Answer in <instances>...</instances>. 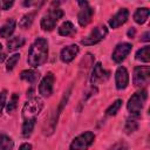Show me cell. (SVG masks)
I'll use <instances>...</instances> for the list:
<instances>
[{
  "instance_id": "1",
  "label": "cell",
  "mask_w": 150,
  "mask_h": 150,
  "mask_svg": "<svg viewBox=\"0 0 150 150\" xmlns=\"http://www.w3.org/2000/svg\"><path fill=\"white\" fill-rule=\"evenodd\" d=\"M48 59V42L43 38H38L30 46L27 62L33 68L42 66Z\"/></svg>"
},
{
  "instance_id": "2",
  "label": "cell",
  "mask_w": 150,
  "mask_h": 150,
  "mask_svg": "<svg viewBox=\"0 0 150 150\" xmlns=\"http://www.w3.org/2000/svg\"><path fill=\"white\" fill-rule=\"evenodd\" d=\"M146 97H148V94H146V90L145 89H142L137 93H135L128 101L127 103V109L128 111L132 115V116H139L141 114V110L143 109L144 107V103L146 101Z\"/></svg>"
},
{
  "instance_id": "3",
  "label": "cell",
  "mask_w": 150,
  "mask_h": 150,
  "mask_svg": "<svg viewBox=\"0 0 150 150\" xmlns=\"http://www.w3.org/2000/svg\"><path fill=\"white\" fill-rule=\"evenodd\" d=\"M43 108V102L40 97H32L28 102L25 103L22 108V117L23 120L27 118H35L42 110Z\"/></svg>"
},
{
  "instance_id": "4",
  "label": "cell",
  "mask_w": 150,
  "mask_h": 150,
  "mask_svg": "<svg viewBox=\"0 0 150 150\" xmlns=\"http://www.w3.org/2000/svg\"><path fill=\"white\" fill-rule=\"evenodd\" d=\"M62 15H63L62 9H60L59 7L52 8L49 11V13L46 14L41 19V28L43 30H47V32L53 30L55 28V26H56V22L62 18Z\"/></svg>"
},
{
  "instance_id": "5",
  "label": "cell",
  "mask_w": 150,
  "mask_h": 150,
  "mask_svg": "<svg viewBox=\"0 0 150 150\" xmlns=\"http://www.w3.org/2000/svg\"><path fill=\"white\" fill-rule=\"evenodd\" d=\"M108 33V29L105 26H97L95 27L89 34L88 36H86L84 39H82L81 43L84 45V46H93V45H96L101 40L104 39V36L107 35Z\"/></svg>"
},
{
  "instance_id": "6",
  "label": "cell",
  "mask_w": 150,
  "mask_h": 150,
  "mask_svg": "<svg viewBox=\"0 0 150 150\" xmlns=\"http://www.w3.org/2000/svg\"><path fill=\"white\" fill-rule=\"evenodd\" d=\"M150 81V68L149 66H138L134 69V86L145 87Z\"/></svg>"
},
{
  "instance_id": "7",
  "label": "cell",
  "mask_w": 150,
  "mask_h": 150,
  "mask_svg": "<svg viewBox=\"0 0 150 150\" xmlns=\"http://www.w3.org/2000/svg\"><path fill=\"white\" fill-rule=\"evenodd\" d=\"M94 139H95V135L91 131H86V132L79 135L77 137H75L69 148L71 150H74V149H87L93 144Z\"/></svg>"
},
{
  "instance_id": "8",
  "label": "cell",
  "mask_w": 150,
  "mask_h": 150,
  "mask_svg": "<svg viewBox=\"0 0 150 150\" xmlns=\"http://www.w3.org/2000/svg\"><path fill=\"white\" fill-rule=\"evenodd\" d=\"M54 80H55V77H54V74L52 71H49L45 75V77L41 80V82L39 84V93L41 94V96L49 97L53 94Z\"/></svg>"
},
{
  "instance_id": "9",
  "label": "cell",
  "mask_w": 150,
  "mask_h": 150,
  "mask_svg": "<svg viewBox=\"0 0 150 150\" xmlns=\"http://www.w3.org/2000/svg\"><path fill=\"white\" fill-rule=\"evenodd\" d=\"M131 48H132V46H131L130 43H128V42L118 43V45L115 47L114 52H112V56H111L112 60H114L115 62H117V63L122 62V61L129 55V53L131 52Z\"/></svg>"
},
{
  "instance_id": "10",
  "label": "cell",
  "mask_w": 150,
  "mask_h": 150,
  "mask_svg": "<svg viewBox=\"0 0 150 150\" xmlns=\"http://www.w3.org/2000/svg\"><path fill=\"white\" fill-rule=\"evenodd\" d=\"M115 83L118 90L125 89L129 84V74L124 67H118L115 73Z\"/></svg>"
},
{
  "instance_id": "11",
  "label": "cell",
  "mask_w": 150,
  "mask_h": 150,
  "mask_svg": "<svg viewBox=\"0 0 150 150\" xmlns=\"http://www.w3.org/2000/svg\"><path fill=\"white\" fill-rule=\"evenodd\" d=\"M108 77H109V71L104 70L103 67H102V64L100 62H97L94 66V69H93V73H91V77H90L91 83L93 84H96L98 82L105 81Z\"/></svg>"
},
{
  "instance_id": "12",
  "label": "cell",
  "mask_w": 150,
  "mask_h": 150,
  "mask_svg": "<svg viewBox=\"0 0 150 150\" xmlns=\"http://www.w3.org/2000/svg\"><path fill=\"white\" fill-rule=\"evenodd\" d=\"M129 18V11L127 8H121L115 15H112V18L109 20V26L111 28H117L120 26H122L123 23H125V21Z\"/></svg>"
},
{
  "instance_id": "13",
  "label": "cell",
  "mask_w": 150,
  "mask_h": 150,
  "mask_svg": "<svg viewBox=\"0 0 150 150\" xmlns=\"http://www.w3.org/2000/svg\"><path fill=\"white\" fill-rule=\"evenodd\" d=\"M93 14H94V9H93L89 5L84 4V5L82 6V9H81V11L79 12V14H77V21H79L80 26H82V27L87 26V25L91 21Z\"/></svg>"
},
{
  "instance_id": "14",
  "label": "cell",
  "mask_w": 150,
  "mask_h": 150,
  "mask_svg": "<svg viewBox=\"0 0 150 150\" xmlns=\"http://www.w3.org/2000/svg\"><path fill=\"white\" fill-rule=\"evenodd\" d=\"M77 53H79V46L77 45H69L61 50L60 57L64 63H69L70 61L74 60V57L77 55Z\"/></svg>"
},
{
  "instance_id": "15",
  "label": "cell",
  "mask_w": 150,
  "mask_h": 150,
  "mask_svg": "<svg viewBox=\"0 0 150 150\" xmlns=\"http://www.w3.org/2000/svg\"><path fill=\"white\" fill-rule=\"evenodd\" d=\"M15 25H16V22H15L14 19L7 20V21L0 27V36L4 38V39L9 38V36L13 34L14 29H15Z\"/></svg>"
},
{
  "instance_id": "16",
  "label": "cell",
  "mask_w": 150,
  "mask_h": 150,
  "mask_svg": "<svg viewBox=\"0 0 150 150\" xmlns=\"http://www.w3.org/2000/svg\"><path fill=\"white\" fill-rule=\"evenodd\" d=\"M20 77H21V80H25V81H27L28 83L34 84V83L38 81V79L40 77V74H39V71H36V70H34V69H27V70L21 71Z\"/></svg>"
},
{
  "instance_id": "17",
  "label": "cell",
  "mask_w": 150,
  "mask_h": 150,
  "mask_svg": "<svg viewBox=\"0 0 150 150\" xmlns=\"http://www.w3.org/2000/svg\"><path fill=\"white\" fill-rule=\"evenodd\" d=\"M149 14H150L149 8H146V7L137 8V9H136V12L134 13V20H135V22H136V23L142 25V23H144V22L146 21V19H148Z\"/></svg>"
},
{
  "instance_id": "18",
  "label": "cell",
  "mask_w": 150,
  "mask_h": 150,
  "mask_svg": "<svg viewBox=\"0 0 150 150\" xmlns=\"http://www.w3.org/2000/svg\"><path fill=\"white\" fill-rule=\"evenodd\" d=\"M75 33V27L70 21H64L59 27V34L62 36H70Z\"/></svg>"
},
{
  "instance_id": "19",
  "label": "cell",
  "mask_w": 150,
  "mask_h": 150,
  "mask_svg": "<svg viewBox=\"0 0 150 150\" xmlns=\"http://www.w3.org/2000/svg\"><path fill=\"white\" fill-rule=\"evenodd\" d=\"M34 125H35V118H27V120H23V123H22V136L23 137H29L33 132V129H34Z\"/></svg>"
},
{
  "instance_id": "20",
  "label": "cell",
  "mask_w": 150,
  "mask_h": 150,
  "mask_svg": "<svg viewBox=\"0 0 150 150\" xmlns=\"http://www.w3.org/2000/svg\"><path fill=\"white\" fill-rule=\"evenodd\" d=\"M23 45H25V39L21 38V36H13L12 39H9L7 41V48H8V50L19 49Z\"/></svg>"
},
{
  "instance_id": "21",
  "label": "cell",
  "mask_w": 150,
  "mask_h": 150,
  "mask_svg": "<svg viewBox=\"0 0 150 150\" xmlns=\"http://www.w3.org/2000/svg\"><path fill=\"white\" fill-rule=\"evenodd\" d=\"M34 16H35V12H32V13H28V14H25L20 21H19V27L22 28V29H27L32 26L33 21H34Z\"/></svg>"
},
{
  "instance_id": "22",
  "label": "cell",
  "mask_w": 150,
  "mask_h": 150,
  "mask_svg": "<svg viewBox=\"0 0 150 150\" xmlns=\"http://www.w3.org/2000/svg\"><path fill=\"white\" fill-rule=\"evenodd\" d=\"M136 60L142 61V62H149L150 61V47L145 46L136 52Z\"/></svg>"
},
{
  "instance_id": "23",
  "label": "cell",
  "mask_w": 150,
  "mask_h": 150,
  "mask_svg": "<svg viewBox=\"0 0 150 150\" xmlns=\"http://www.w3.org/2000/svg\"><path fill=\"white\" fill-rule=\"evenodd\" d=\"M13 141L9 136L0 132V150H9L13 148Z\"/></svg>"
},
{
  "instance_id": "24",
  "label": "cell",
  "mask_w": 150,
  "mask_h": 150,
  "mask_svg": "<svg viewBox=\"0 0 150 150\" xmlns=\"http://www.w3.org/2000/svg\"><path fill=\"white\" fill-rule=\"evenodd\" d=\"M137 117V116H136ZM136 117H131V118H128L127 122H125V127H124V130L127 134H132L134 131L137 130L138 128V122L136 120Z\"/></svg>"
},
{
  "instance_id": "25",
  "label": "cell",
  "mask_w": 150,
  "mask_h": 150,
  "mask_svg": "<svg viewBox=\"0 0 150 150\" xmlns=\"http://www.w3.org/2000/svg\"><path fill=\"white\" fill-rule=\"evenodd\" d=\"M18 102H19V95L16 93L12 94L11 98H9V102L7 103V107H6V110L8 114L13 112L15 109H16V105H18Z\"/></svg>"
},
{
  "instance_id": "26",
  "label": "cell",
  "mask_w": 150,
  "mask_h": 150,
  "mask_svg": "<svg viewBox=\"0 0 150 150\" xmlns=\"http://www.w3.org/2000/svg\"><path fill=\"white\" fill-rule=\"evenodd\" d=\"M121 105H122V100H116L112 104H110V105L108 107V109L105 110V114H107L108 116H114V115H116L117 111L120 110Z\"/></svg>"
},
{
  "instance_id": "27",
  "label": "cell",
  "mask_w": 150,
  "mask_h": 150,
  "mask_svg": "<svg viewBox=\"0 0 150 150\" xmlns=\"http://www.w3.org/2000/svg\"><path fill=\"white\" fill-rule=\"evenodd\" d=\"M20 59V54H13L12 56H9L7 59V62H6V69L9 71V70H13V68L16 66L18 61Z\"/></svg>"
},
{
  "instance_id": "28",
  "label": "cell",
  "mask_w": 150,
  "mask_h": 150,
  "mask_svg": "<svg viewBox=\"0 0 150 150\" xmlns=\"http://www.w3.org/2000/svg\"><path fill=\"white\" fill-rule=\"evenodd\" d=\"M6 97H7L6 90L0 91V114H1V111H2V109L5 107V104H6Z\"/></svg>"
},
{
  "instance_id": "29",
  "label": "cell",
  "mask_w": 150,
  "mask_h": 150,
  "mask_svg": "<svg viewBox=\"0 0 150 150\" xmlns=\"http://www.w3.org/2000/svg\"><path fill=\"white\" fill-rule=\"evenodd\" d=\"M14 1H15V0H2V1H1V8L5 9V11L9 9V8L13 6Z\"/></svg>"
},
{
  "instance_id": "30",
  "label": "cell",
  "mask_w": 150,
  "mask_h": 150,
  "mask_svg": "<svg viewBox=\"0 0 150 150\" xmlns=\"http://www.w3.org/2000/svg\"><path fill=\"white\" fill-rule=\"evenodd\" d=\"M5 57H6V54L2 52V45L0 43V62H2L5 60Z\"/></svg>"
},
{
  "instance_id": "31",
  "label": "cell",
  "mask_w": 150,
  "mask_h": 150,
  "mask_svg": "<svg viewBox=\"0 0 150 150\" xmlns=\"http://www.w3.org/2000/svg\"><path fill=\"white\" fill-rule=\"evenodd\" d=\"M149 36H150V33H149V32H146V33H144V34L142 35L141 40H142V41H149Z\"/></svg>"
},
{
  "instance_id": "32",
  "label": "cell",
  "mask_w": 150,
  "mask_h": 150,
  "mask_svg": "<svg viewBox=\"0 0 150 150\" xmlns=\"http://www.w3.org/2000/svg\"><path fill=\"white\" fill-rule=\"evenodd\" d=\"M33 2H34V0H23V1H22V5H23L25 7H28V6H30Z\"/></svg>"
},
{
  "instance_id": "33",
  "label": "cell",
  "mask_w": 150,
  "mask_h": 150,
  "mask_svg": "<svg viewBox=\"0 0 150 150\" xmlns=\"http://www.w3.org/2000/svg\"><path fill=\"white\" fill-rule=\"evenodd\" d=\"M20 149H21V150H23V149H32V145L28 144V143H25V144L20 145Z\"/></svg>"
},
{
  "instance_id": "34",
  "label": "cell",
  "mask_w": 150,
  "mask_h": 150,
  "mask_svg": "<svg viewBox=\"0 0 150 150\" xmlns=\"http://www.w3.org/2000/svg\"><path fill=\"white\" fill-rule=\"evenodd\" d=\"M62 2H64V0H54V1L52 2V6H59V5L62 4Z\"/></svg>"
},
{
  "instance_id": "35",
  "label": "cell",
  "mask_w": 150,
  "mask_h": 150,
  "mask_svg": "<svg viewBox=\"0 0 150 150\" xmlns=\"http://www.w3.org/2000/svg\"><path fill=\"white\" fill-rule=\"evenodd\" d=\"M134 34H135V29L131 28V29L128 32V35H129V36H134Z\"/></svg>"
},
{
  "instance_id": "36",
  "label": "cell",
  "mask_w": 150,
  "mask_h": 150,
  "mask_svg": "<svg viewBox=\"0 0 150 150\" xmlns=\"http://www.w3.org/2000/svg\"><path fill=\"white\" fill-rule=\"evenodd\" d=\"M77 4H79L80 6H83V5L86 4V0H77Z\"/></svg>"
}]
</instances>
